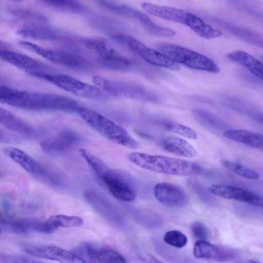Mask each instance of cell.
I'll list each match as a JSON object with an SVG mask.
<instances>
[{"instance_id": "1", "label": "cell", "mask_w": 263, "mask_h": 263, "mask_svg": "<svg viewBox=\"0 0 263 263\" xmlns=\"http://www.w3.org/2000/svg\"><path fill=\"white\" fill-rule=\"evenodd\" d=\"M1 103L28 110L77 112L81 107L76 100L57 94L31 92L6 86L0 88Z\"/></svg>"}, {"instance_id": "2", "label": "cell", "mask_w": 263, "mask_h": 263, "mask_svg": "<svg viewBox=\"0 0 263 263\" xmlns=\"http://www.w3.org/2000/svg\"><path fill=\"white\" fill-rule=\"evenodd\" d=\"M127 159L139 167L165 175L187 176L196 175L201 170L198 164L191 161L139 152L130 153Z\"/></svg>"}, {"instance_id": "3", "label": "cell", "mask_w": 263, "mask_h": 263, "mask_svg": "<svg viewBox=\"0 0 263 263\" xmlns=\"http://www.w3.org/2000/svg\"><path fill=\"white\" fill-rule=\"evenodd\" d=\"M77 113L87 124L109 141L129 149L139 147L137 141L125 128L97 111L80 107Z\"/></svg>"}, {"instance_id": "4", "label": "cell", "mask_w": 263, "mask_h": 263, "mask_svg": "<svg viewBox=\"0 0 263 263\" xmlns=\"http://www.w3.org/2000/svg\"><path fill=\"white\" fill-rule=\"evenodd\" d=\"M28 74L50 82L74 95L86 99L104 101L110 97L96 85L85 83L69 76L40 72H33Z\"/></svg>"}, {"instance_id": "5", "label": "cell", "mask_w": 263, "mask_h": 263, "mask_svg": "<svg viewBox=\"0 0 263 263\" xmlns=\"http://www.w3.org/2000/svg\"><path fill=\"white\" fill-rule=\"evenodd\" d=\"M157 47L160 52L177 64L213 73L219 72L216 63L202 54L172 43H161Z\"/></svg>"}, {"instance_id": "6", "label": "cell", "mask_w": 263, "mask_h": 263, "mask_svg": "<svg viewBox=\"0 0 263 263\" xmlns=\"http://www.w3.org/2000/svg\"><path fill=\"white\" fill-rule=\"evenodd\" d=\"M92 81L109 96L145 102H156L159 100L158 95L153 91L137 83L110 80L100 76H94Z\"/></svg>"}, {"instance_id": "7", "label": "cell", "mask_w": 263, "mask_h": 263, "mask_svg": "<svg viewBox=\"0 0 263 263\" xmlns=\"http://www.w3.org/2000/svg\"><path fill=\"white\" fill-rule=\"evenodd\" d=\"M18 43L22 47L36 53L46 60L72 70L86 71L93 67V64L87 59L73 53L44 48L25 41H20Z\"/></svg>"}, {"instance_id": "8", "label": "cell", "mask_w": 263, "mask_h": 263, "mask_svg": "<svg viewBox=\"0 0 263 263\" xmlns=\"http://www.w3.org/2000/svg\"><path fill=\"white\" fill-rule=\"evenodd\" d=\"M110 37L116 43L128 48L143 60L154 66L172 70H178L180 68L178 64L162 53L149 48L133 37L119 33H112Z\"/></svg>"}, {"instance_id": "9", "label": "cell", "mask_w": 263, "mask_h": 263, "mask_svg": "<svg viewBox=\"0 0 263 263\" xmlns=\"http://www.w3.org/2000/svg\"><path fill=\"white\" fill-rule=\"evenodd\" d=\"M72 252L86 263H127L125 258L113 249L91 242H84Z\"/></svg>"}, {"instance_id": "10", "label": "cell", "mask_w": 263, "mask_h": 263, "mask_svg": "<svg viewBox=\"0 0 263 263\" xmlns=\"http://www.w3.org/2000/svg\"><path fill=\"white\" fill-rule=\"evenodd\" d=\"M99 179L115 198L124 202H130L136 198V191L121 172L108 169Z\"/></svg>"}, {"instance_id": "11", "label": "cell", "mask_w": 263, "mask_h": 263, "mask_svg": "<svg viewBox=\"0 0 263 263\" xmlns=\"http://www.w3.org/2000/svg\"><path fill=\"white\" fill-rule=\"evenodd\" d=\"M208 191L221 198L233 199L263 208V197L245 189L221 183H214L209 186Z\"/></svg>"}, {"instance_id": "12", "label": "cell", "mask_w": 263, "mask_h": 263, "mask_svg": "<svg viewBox=\"0 0 263 263\" xmlns=\"http://www.w3.org/2000/svg\"><path fill=\"white\" fill-rule=\"evenodd\" d=\"M154 194L160 203L168 207H183L189 202L187 196L183 189L171 182H163L155 184Z\"/></svg>"}, {"instance_id": "13", "label": "cell", "mask_w": 263, "mask_h": 263, "mask_svg": "<svg viewBox=\"0 0 263 263\" xmlns=\"http://www.w3.org/2000/svg\"><path fill=\"white\" fill-rule=\"evenodd\" d=\"M24 250L32 256L61 263H86L72 251L55 246H30L25 248Z\"/></svg>"}, {"instance_id": "14", "label": "cell", "mask_w": 263, "mask_h": 263, "mask_svg": "<svg viewBox=\"0 0 263 263\" xmlns=\"http://www.w3.org/2000/svg\"><path fill=\"white\" fill-rule=\"evenodd\" d=\"M1 58L6 62L23 70L27 73L33 72L52 73L54 68L21 53L1 49Z\"/></svg>"}, {"instance_id": "15", "label": "cell", "mask_w": 263, "mask_h": 263, "mask_svg": "<svg viewBox=\"0 0 263 263\" xmlns=\"http://www.w3.org/2000/svg\"><path fill=\"white\" fill-rule=\"evenodd\" d=\"M194 255L197 258L213 259L223 262L234 259L238 255L234 249L217 246L205 240H198L194 247Z\"/></svg>"}, {"instance_id": "16", "label": "cell", "mask_w": 263, "mask_h": 263, "mask_svg": "<svg viewBox=\"0 0 263 263\" xmlns=\"http://www.w3.org/2000/svg\"><path fill=\"white\" fill-rule=\"evenodd\" d=\"M74 132L66 130L57 135L43 140L40 146L43 152L49 155H57L68 151L79 141Z\"/></svg>"}, {"instance_id": "17", "label": "cell", "mask_w": 263, "mask_h": 263, "mask_svg": "<svg viewBox=\"0 0 263 263\" xmlns=\"http://www.w3.org/2000/svg\"><path fill=\"white\" fill-rule=\"evenodd\" d=\"M0 227L1 233L25 234L30 232H35L47 234L45 222L35 218L7 219L1 217Z\"/></svg>"}, {"instance_id": "18", "label": "cell", "mask_w": 263, "mask_h": 263, "mask_svg": "<svg viewBox=\"0 0 263 263\" xmlns=\"http://www.w3.org/2000/svg\"><path fill=\"white\" fill-rule=\"evenodd\" d=\"M141 6L151 15L186 26L192 14L180 9L146 2L142 3Z\"/></svg>"}, {"instance_id": "19", "label": "cell", "mask_w": 263, "mask_h": 263, "mask_svg": "<svg viewBox=\"0 0 263 263\" xmlns=\"http://www.w3.org/2000/svg\"><path fill=\"white\" fill-rule=\"evenodd\" d=\"M16 33L21 36L42 41H58L65 37L59 30L41 23H27L18 28Z\"/></svg>"}, {"instance_id": "20", "label": "cell", "mask_w": 263, "mask_h": 263, "mask_svg": "<svg viewBox=\"0 0 263 263\" xmlns=\"http://www.w3.org/2000/svg\"><path fill=\"white\" fill-rule=\"evenodd\" d=\"M4 153L24 170L31 174L43 176L44 169L29 155L13 147L4 148Z\"/></svg>"}, {"instance_id": "21", "label": "cell", "mask_w": 263, "mask_h": 263, "mask_svg": "<svg viewBox=\"0 0 263 263\" xmlns=\"http://www.w3.org/2000/svg\"><path fill=\"white\" fill-rule=\"evenodd\" d=\"M161 147L165 151L184 158H192L198 156L196 149L184 139L170 136L160 142Z\"/></svg>"}, {"instance_id": "22", "label": "cell", "mask_w": 263, "mask_h": 263, "mask_svg": "<svg viewBox=\"0 0 263 263\" xmlns=\"http://www.w3.org/2000/svg\"><path fill=\"white\" fill-rule=\"evenodd\" d=\"M98 3L108 10L138 21L145 30L153 22L146 14L126 5L106 1H100Z\"/></svg>"}, {"instance_id": "23", "label": "cell", "mask_w": 263, "mask_h": 263, "mask_svg": "<svg viewBox=\"0 0 263 263\" xmlns=\"http://www.w3.org/2000/svg\"><path fill=\"white\" fill-rule=\"evenodd\" d=\"M1 124L8 130L27 138L36 135L35 130L29 125L9 111L1 108Z\"/></svg>"}, {"instance_id": "24", "label": "cell", "mask_w": 263, "mask_h": 263, "mask_svg": "<svg viewBox=\"0 0 263 263\" xmlns=\"http://www.w3.org/2000/svg\"><path fill=\"white\" fill-rule=\"evenodd\" d=\"M96 60L100 66L112 70L125 71L132 66V62L116 51L112 46L97 56Z\"/></svg>"}, {"instance_id": "25", "label": "cell", "mask_w": 263, "mask_h": 263, "mask_svg": "<svg viewBox=\"0 0 263 263\" xmlns=\"http://www.w3.org/2000/svg\"><path fill=\"white\" fill-rule=\"evenodd\" d=\"M228 58L247 68L253 74L263 80V63L250 53L236 50L228 54Z\"/></svg>"}, {"instance_id": "26", "label": "cell", "mask_w": 263, "mask_h": 263, "mask_svg": "<svg viewBox=\"0 0 263 263\" xmlns=\"http://www.w3.org/2000/svg\"><path fill=\"white\" fill-rule=\"evenodd\" d=\"M223 136L232 141L263 150V135L243 129L228 130Z\"/></svg>"}, {"instance_id": "27", "label": "cell", "mask_w": 263, "mask_h": 263, "mask_svg": "<svg viewBox=\"0 0 263 263\" xmlns=\"http://www.w3.org/2000/svg\"><path fill=\"white\" fill-rule=\"evenodd\" d=\"M45 222L47 234H50L59 228L81 226L83 224V220L79 216L60 214L51 216Z\"/></svg>"}, {"instance_id": "28", "label": "cell", "mask_w": 263, "mask_h": 263, "mask_svg": "<svg viewBox=\"0 0 263 263\" xmlns=\"http://www.w3.org/2000/svg\"><path fill=\"white\" fill-rule=\"evenodd\" d=\"M9 11L12 15L20 20L27 21V23L46 24L48 20L42 14L26 8H13Z\"/></svg>"}, {"instance_id": "29", "label": "cell", "mask_w": 263, "mask_h": 263, "mask_svg": "<svg viewBox=\"0 0 263 263\" xmlns=\"http://www.w3.org/2000/svg\"><path fill=\"white\" fill-rule=\"evenodd\" d=\"M79 153L99 179L108 169L101 159L87 150L80 148Z\"/></svg>"}, {"instance_id": "30", "label": "cell", "mask_w": 263, "mask_h": 263, "mask_svg": "<svg viewBox=\"0 0 263 263\" xmlns=\"http://www.w3.org/2000/svg\"><path fill=\"white\" fill-rule=\"evenodd\" d=\"M42 3L61 10L73 13H83L88 9L85 5L73 1H43Z\"/></svg>"}, {"instance_id": "31", "label": "cell", "mask_w": 263, "mask_h": 263, "mask_svg": "<svg viewBox=\"0 0 263 263\" xmlns=\"http://www.w3.org/2000/svg\"><path fill=\"white\" fill-rule=\"evenodd\" d=\"M228 29L242 40L263 48V37L259 34L251 30L239 27L229 26Z\"/></svg>"}, {"instance_id": "32", "label": "cell", "mask_w": 263, "mask_h": 263, "mask_svg": "<svg viewBox=\"0 0 263 263\" xmlns=\"http://www.w3.org/2000/svg\"><path fill=\"white\" fill-rule=\"evenodd\" d=\"M222 163L229 171L246 179L256 180L259 178L260 176L257 172L237 162L224 160Z\"/></svg>"}, {"instance_id": "33", "label": "cell", "mask_w": 263, "mask_h": 263, "mask_svg": "<svg viewBox=\"0 0 263 263\" xmlns=\"http://www.w3.org/2000/svg\"><path fill=\"white\" fill-rule=\"evenodd\" d=\"M163 125L166 130L185 138L192 140L198 139L196 132L187 126L172 121H164Z\"/></svg>"}, {"instance_id": "34", "label": "cell", "mask_w": 263, "mask_h": 263, "mask_svg": "<svg viewBox=\"0 0 263 263\" xmlns=\"http://www.w3.org/2000/svg\"><path fill=\"white\" fill-rule=\"evenodd\" d=\"M83 46L89 50L99 55L104 52L111 45L102 37H87L81 41Z\"/></svg>"}, {"instance_id": "35", "label": "cell", "mask_w": 263, "mask_h": 263, "mask_svg": "<svg viewBox=\"0 0 263 263\" xmlns=\"http://www.w3.org/2000/svg\"><path fill=\"white\" fill-rule=\"evenodd\" d=\"M163 240L165 243L178 248L184 247L187 242V237L178 230L167 232L164 236Z\"/></svg>"}, {"instance_id": "36", "label": "cell", "mask_w": 263, "mask_h": 263, "mask_svg": "<svg viewBox=\"0 0 263 263\" xmlns=\"http://www.w3.org/2000/svg\"><path fill=\"white\" fill-rule=\"evenodd\" d=\"M191 230L194 236L198 240L208 239L210 233L206 227L200 221H195L191 226Z\"/></svg>"}, {"instance_id": "37", "label": "cell", "mask_w": 263, "mask_h": 263, "mask_svg": "<svg viewBox=\"0 0 263 263\" xmlns=\"http://www.w3.org/2000/svg\"><path fill=\"white\" fill-rule=\"evenodd\" d=\"M143 258L148 263H164L160 261L151 254L146 255L143 256Z\"/></svg>"}, {"instance_id": "38", "label": "cell", "mask_w": 263, "mask_h": 263, "mask_svg": "<svg viewBox=\"0 0 263 263\" xmlns=\"http://www.w3.org/2000/svg\"><path fill=\"white\" fill-rule=\"evenodd\" d=\"M255 119L260 124L263 125V115H257L255 116Z\"/></svg>"}, {"instance_id": "39", "label": "cell", "mask_w": 263, "mask_h": 263, "mask_svg": "<svg viewBox=\"0 0 263 263\" xmlns=\"http://www.w3.org/2000/svg\"><path fill=\"white\" fill-rule=\"evenodd\" d=\"M235 263H261L254 260H243V261H239Z\"/></svg>"}, {"instance_id": "40", "label": "cell", "mask_w": 263, "mask_h": 263, "mask_svg": "<svg viewBox=\"0 0 263 263\" xmlns=\"http://www.w3.org/2000/svg\"><path fill=\"white\" fill-rule=\"evenodd\" d=\"M32 263H46V262L38 261H32Z\"/></svg>"}]
</instances>
